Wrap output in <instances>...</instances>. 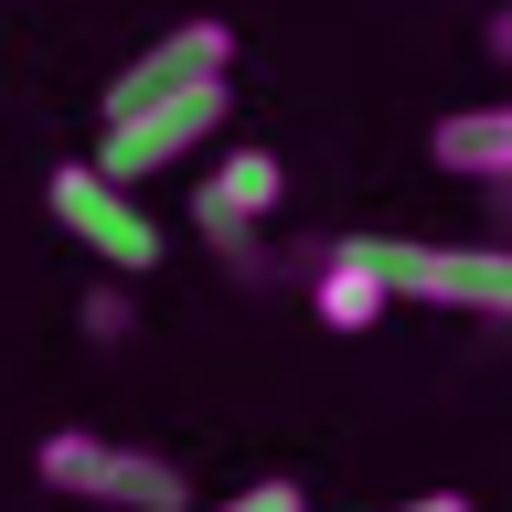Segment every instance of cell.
<instances>
[{
  "instance_id": "10",
  "label": "cell",
  "mask_w": 512,
  "mask_h": 512,
  "mask_svg": "<svg viewBox=\"0 0 512 512\" xmlns=\"http://www.w3.org/2000/svg\"><path fill=\"white\" fill-rule=\"evenodd\" d=\"M86 331H96V342H128V299H118V288H86Z\"/></svg>"
},
{
  "instance_id": "8",
  "label": "cell",
  "mask_w": 512,
  "mask_h": 512,
  "mask_svg": "<svg viewBox=\"0 0 512 512\" xmlns=\"http://www.w3.org/2000/svg\"><path fill=\"white\" fill-rule=\"evenodd\" d=\"M310 310L331 320V331H374V320L395 310V299L374 288V267H363L352 246H320V267H310Z\"/></svg>"
},
{
  "instance_id": "13",
  "label": "cell",
  "mask_w": 512,
  "mask_h": 512,
  "mask_svg": "<svg viewBox=\"0 0 512 512\" xmlns=\"http://www.w3.org/2000/svg\"><path fill=\"white\" fill-rule=\"evenodd\" d=\"M502 214H512V182H502Z\"/></svg>"
},
{
  "instance_id": "6",
  "label": "cell",
  "mask_w": 512,
  "mask_h": 512,
  "mask_svg": "<svg viewBox=\"0 0 512 512\" xmlns=\"http://www.w3.org/2000/svg\"><path fill=\"white\" fill-rule=\"evenodd\" d=\"M288 203V160L278 150H224L203 182H192V224H203V246H224L235 267L256 256V224Z\"/></svg>"
},
{
  "instance_id": "12",
  "label": "cell",
  "mask_w": 512,
  "mask_h": 512,
  "mask_svg": "<svg viewBox=\"0 0 512 512\" xmlns=\"http://www.w3.org/2000/svg\"><path fill=\"white\" fill-rule=\"evenodd\" d=\"M480 43H491V64H512V0L491 11V22H480Z\"/></svg>"
},
{
  "instance_id": "3",
  "label": "cell",
  "mask_w": 512,
  "mask_h": 512,
  "mask_svg": "<svg viewBox=\"0 0 512 512\" xmlns=\"http://www.w3.org/2000/svg\"><path fill=\"white\" fill-rule=\"evenodd\" d=\"M43 203H54V224L107 267V278H150L160 267V214L128 182H107L96 160H54V171H43Z\"/></svg>"
},
{
  "instance_id": "1",
  "label": "cell",
  "mask_w": 512,
  "mask_h": 512,
  "mask_svg": "<svg viewBox=\"0 0 512 512\" xmlns=\"http://www.w3.org/2000/svg\"><path fill=\"white\" fill-rule=\"evenodd\" d=\"M374 267L384 299H427L459 320H512V235H470V246H416V235H342Z\"/></svg>"
},
{
  "instance_id": "7",
  "label": "cell",
  "mask_w": 512,
  "mask_h": 512,
  "mask_svg": "<svg viewBox=\"0 0 512 512\" xmlns=\"http://www.w3.org/2000/svg\"><path fill=\"white\" fill-rule=\"evenodd\" d=\"M427 160L438 171H459V182H512V96H491V107H448L438 128H427Z\"/></svg>"
},
{
  "instance_id": "5",
  "label": "cell",
  "mask_w": 512,
  "mask_h": 512,
  "mask_svg": "<svg viewBox=\"0 0 512 512\" xmlns=\"http://www.w3.org/2000/svg\"><path fill=\"white\" fill-rule=\"evenodd\" d=\"M224 64H235V32L224 22H171L150 54H128L96 86V107L107 118H139V107H160V96H182V86H224Z\"/></svg>"
},
{
  "instance_id": "11",
  "label": "cell",
  "mask_w": 512,
  "mask_h": 512,
  "mask_svg": "<svg viewBox=\"0 0 512 512\" xmlns=\"http://www.w3.org/2000/svg\"><path fill=\"white\" fill-rule=\"evenodd\" d=\"M384 512H480L470 491H406V502H384Z\"/></svg>"
},
{
  "instance_id": "2",
  "label": "cell",
  "mask_w": 512,
  "mask_h": 512,
  "mask_svg": "<svg viewBox=\"0 0 512 512\" xmlns=\"http://www.w3.org/2000/svg\"><path fill=\"white\" fill-rule=\"evenodd\" d=\"M32 470H43V491H64V502H86V512H192L182 459H160V448H128V438L54 427V438L32 448Z\"/></svg>"
},
{
  "instance_id": "9",
  "label": "cell",
  "mask_w": 512,
  "mask_h": 512,
  "mask_svg": "<svg viewBox=\"0 0 512 512\" xmlns=\"http://www.w3.org/2000/svg\"><path fill=\"white\" fill-rule=\"evenodd\" d=\"M192 512H310L299 480H246V491H224V502H192Z\"/></svg>"
},
{
  "instance_id": "4",
  "label": "cell",
  "mask_w": 512,
  "mask_h": 512,
  "mask_svg": "<svg viewBox=\"0 0 512 512\" xmlns=\"http://www.w3.org/2000/svg\"><path fill=\"white\" fill-rule=\"evenodd\" d=\"M224 107H235V86H182V96H160V107H139V118H107V139H96V171L107 182H160V171H182L203 139L224 128Z\"/></svg>"
}]
</instances>
